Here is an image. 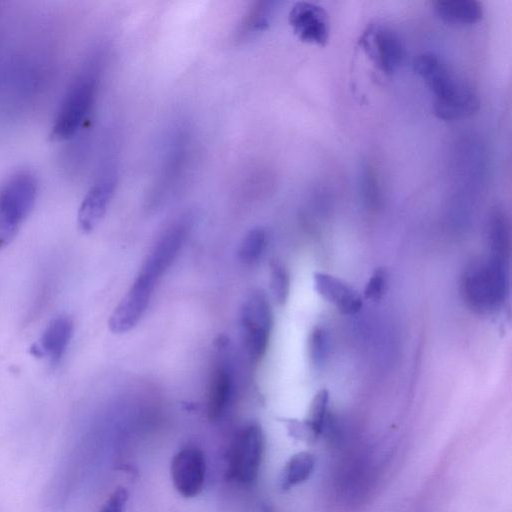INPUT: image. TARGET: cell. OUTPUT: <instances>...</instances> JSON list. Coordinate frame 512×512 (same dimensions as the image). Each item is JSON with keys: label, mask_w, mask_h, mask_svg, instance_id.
<instances>
[{"label": "cell", "mask_w": 512, "mask_h": 512, "mask_svg": "<svg viewBox=\"0 0 512 512\" xmlns=\"http://www.w3.org/2000/svg\"><path fill=\"white\" fill-rule=\"evenodd\" d=\"M273 325V312L262 291L253 292L244 302L240 313V334L247 354L261 359L268 347Z\"/></svg>", "instance_id": "cell-6"}, {"label": "cell", "mask_w": 512, "mask_h": 512, "mask_svg": "<svg viewBox=\"0 0 512 512\" xmlns=\"http://www.w3.org/2000/svg\"><path fill=\"white\" fill-rule=\"evenodd\" d=\"M186 233V222L171 225L156 242L139 272L157 282L179 253Z\"/></svg>", "instance_id": "cell-11"}, {"label": "cell", "mask_w": 512, "mask_h": 512, "mask_svg": "<svg viewBox=\"0 0 512 512\" xmlns=\"http://www.w3.org/2000/svg\"><path fill=\"white\" fill-rule=\"evenodd\" d=\"M152 292V288L134 280L132 286L109 318L110 331L122 334L133 329L144 315Z\"/></svg>", "instance_id": "cell-12"}, {"label": "cell", "mask_w": 512, "mask_h": 512, "mask_svg": "<svg viewBox=\"0 0 512 512\" xmlns=\"http://www.w3.org/2000/svg\"><path fill=\"white\" fill-rule=\"evenodd\" d=\"M206 461L196 447L179 450L171 461V477L176 490L186 498L197 496L205 481Z\"/></svg>", "instance_id": "cell-10"}, {"label": "cell", "mask_w": 512, "mask_h": 512, "mask_svg": "<svg viewBox=\"0 0 512 512\" xmlns=\"http://www.w3.org/2000/svg\"><path fill=\"white\" fill-rule=\"evenodd\" d=\"M231 395V378L222 366L216 367L209 380L206 414L209 421L218 420L224 413Z\"/></svg>", "instance_id": "cell-16"}, {"label": "cell", "mask_w": 512, "mask_h": 512, "mask_svg": "<svg viewBox=\"0 0 512 512\" xmlns=\"http://www.w3.org/2000/svg\"><path fill=\"white\" fill-rule=\"evenodd\" d=\"M97 92V79L91 74L78 77L64 94L55 115L49 138L54 142L71 139L83 126Z\"/></svg>", "instance_id": "cell-4"}, {"label": "cell", "mask_w": 512, "mask_h": 512, "mask_svg": "<svg viewBox=\"0 0 512 512\" xmlns=\"http://www.w3.org/2000/svg\"><path fill=\"white\" fill-rule=\"evenodd\" d=\"M413 68L433 95V113L438 119L453 121L478 111L480 100L475 88L439 55L419 54Z\"/></svg>", "instance_id": "cell-1"}, {"label": "cell", "mask_w": 512, "mask_h": 512, "mask_svg": "<svg viewBox=\"0 0 512 512\" xmlns=\"http://www.w3.org/2000/svg\"><path fill=\"white\" fill-rule=\"evenodd\" d=\"M309 356L315 366L324 364L329 353V337L322 327H315L308 339Z\"/></svg>", "instance_id": "cell-23"}, {"label": "cell", "mask_w": 512, "mask_h": 512, "mask_svg": "<svg viewBox=\"0 0 512 512\" xmlns=\"http://www.w3.org/2000/svg\"><path fill=\"white\" fill-rule=\"evenodd\" d=\"M360 44L376 67L386 75L393 74L404 58L400 35L385 25H371L362 34Z\"/></svg>", "instance_id": "cell-7"}, {"label": "cell", "mask_w": 512, "mask_h": 512, "mask_svg": "<svg viewBox=\"0 0 512 512\" xmlns=\"http://www.w3.org/2000/svg\"><path fill=\"white\" fill-rule=\"evenodd\" d=\"M128 496V492L125 488H116L104 502L99 512H123Z\"/></svg>", "instance_id": "cell-25"}, {"label": "cell", "mask_w": 512, "mask_h": 512, "mask_svg": "<svg viewBox=\"0 0 512 512\" xmlns=\"http://www.w3.org/2000/svg\"><path fill=\"white\" fill-rule=\"evenodd\" d=\"M388 289V273L383 268L374 270L364 288V296L372 301L383 298Z\"/></svg>", "instance_id": "cell-24"}, {"label": "cell", "mask_w": 512, "mask_h": 512, "mask_svg": "<svg viewBox=\"0 0 512 512\" xmlns=\"http://www.w3.org/2000/svg\"><path fill=\"white\" fill-rule=\"evenodd\" d=\"M272 5L271 2L253 3L241 19L237 30L239 37L248 38L266 30L272 18Z\"/></svg>", "instance_id": "cell-19"}, {"label": "cell", "mask_w": 512, "mask_h": 512, "mask_svg": "<svg viewBox=\"0 0 512 512\" xmlns=\"http://www.w3.org/2000/svg\"><path fill=\"white\" fill-rule=\"evenodd\" d=\"M329 392L326 389L319 390L309 408L308 417L304 426L309 438L317 439L322 433L328 416Z\"/></svg>", "instance_id": "cell-20"}, {"label": "cell", "mask_w": 512, "mask_h": 512, "mask_svg": "<svg viewBox=\"0 0 512 512\" xmlns=\"http://www.w3.org/2000/svg\"><path fill=\"white\" fill-rule=\"evenodd\" d=\"M117 174L112 165L102 169L86 192L77 213V225L81 232L89 233L104 217L113 197Z\"/></svg>", "instance_id": "cell-8"}, {"label": "cell", "mask_w": 512, "mask_h": 512, "mask_svg": "<svg viewBox=\"0 0 512 512\" xmlns=\"http://www.w3.org/2000/svg\"><path fill=\"white\" fill-rule=\"evenodd\" d=\"M508 291V263L487 256L470 262L460 278V293L467 307L477 314L499 309Z\"/></svg>", "instance_id": "cell-2"}, {"label": "cell", "mask_w": 512, "mask_h": 512, "mask_svg": "<svg viewBox=\"0 0 512 512\" xmlns=\"http://www.w3.org/2000/svg\"><path fill=\"white\" fill-rule=\"evenodd\" d=\"M73 332V322L67 315L55 317L46 327L37 344L41 357L45 356L50 363L58 364L70 343Z\"/></svg>", "instance_id": "cell-14"}, {"label": "cell", "mask_w": 512, "mask_h": 512, "mask_svg": "<svg viewBox=\"0 0 512 512\" xmlns=\"http://www.w3.org/2000/svg\"><path fill=\"white\" fill-rule=\"evenodd\" d=\"M269 283L273 300L278 305L285 304L290 290V278L284 265L277 261L271 262Z\"/></svg>", "instance_id": "cell-22"}, {"label": "cell", "mask_w": 512, "mask_h": 512, "mask_svg": "<svg viewBox=\"0 0 512 512\" xmlns=\"http://www.w3.org/2000/svg\"><path fill=\"white\" fill-rule=\"evenodd\" d=\"M316 291L338 310L345 314H355L362 307V298L357 290L343 280L328 273L314 274Z\"/></svg>", "instance_id": "cell-13"}, {"label": "cell", "mask_w": 512, "mask_h": 512, "mask_svg": "<svg viewBox=\"0 0 512 512\" xmlns=\"http://www.w3.org/2000/svg\"><path fill=\"white\" fill-rule=\"evenodd\" d=\"M314 467L315 457L313 454L307 451L294 454L284 466L280 479L281 488L288 490L305 482L311 476Z\"/></svg>", "instance_id": "cell-18"}, {"label": "cell", "mask_w": 512, "mask_h": 512, "mask_svg": "<svg viewBox=\"0 0 512 512\" xmlns=\"http://www.w3.org/2000/svg\"><path fill=\"white\" fill-rule=\"evenodd\" d=\"M436 16L452 25H472L483 18V7L476 0H438L433 3Z\"/></svg>", "instance_id": "cell-15"}, {"label": "cell", "mask_w": 512, "mask_h": 512, "mask_svg": "<svg viewBox=\"0 0 512 512\" xmlns=\"http://www.w3.org/2000/svg\"><path fill=\"white\" fill-rule=\"evenodd\" d=\"M489 255L508 263L510 253V224L505 211L494 208L488 219Z\"/></svg>", "instance_id": "cell-17"}, {"label": "cell", "mask_w": 512, "mask_h": 512, "mask_svg": "<svg viewBox=\"0 0 512 512\" xmlns=\"http://www.w3.org/2000/svg\"><path fill=\"white\" fill-rule=\"evenodd\" d=\"M38 195V180L29 170H18L0 184V251L17 235Z\"/></svg>", "instance_id": "cell-3"}, {"label": "cell", "mask_w": 512, "mask_h": 512, "mask_svg": "<svg viewBox=\"0 0 512 512\" xmlns=\"http://www.w3.org/2000/svg\"><path fill=\"white\" fill-rule=\"evenodd\" d=\"M264 452V435L257 423H249L240 428L228 452L229 478L243 483L253 482L261 466Z\"/></svg>", "instance_id": "cell-5"}, {"label": "cell", "mask_w": 512, "mask_h": 512, "mask_svg": "<svg viewBox=\"0 0 512 512\" xmlns=\"http://www.w3.org/2000/svg\"><path fill=\"white\" fill-rule=\"evenodd\" d=\"M267 242L266 231L261 227L249 230L238 247L237 257L244 264H253L262 255Z\"/></svg>", "instance_id": "cell-21"}, {"label": "cell", "mask_w": 512, "mask_h": 512, "mask_svg": "<svg viewBox=\"0 0 512 512\" xmlns=\"http://www.w3.org/2000/svg\"><path fill=\"white\" fill-rule=\"evenodd\" d=\"M288 22L299 40L325 46L329 40L330 22L326 10L313 2L299 1L290 9Z\"/></svg>", "instance_id": "cell-9"}]
</instances>
